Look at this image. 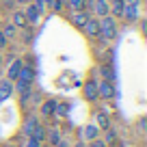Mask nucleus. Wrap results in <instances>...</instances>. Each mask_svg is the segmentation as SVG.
<instances>
[{
  "mask_svg": "<svg viewBox=\"0 0 147 147\" xmlns=\"http://www.w3.org/2000/svg\"><path fill=\"white\" fill-rule=\"evenodd\" d=\"M11 24H13L15 28H26L28 22H26V15H24V11H13V15H11Z\"/></svg>",
  "mask_w": 147,
  "mask_h": 147,
  "instance_id": "11",
  "label": "nucleus"
},
{
  "mask_svg": "<svg viewBox=\"0 0 147 147\" xmlns=\"http://www.w3.org/2000/svg\"><path fill=\"white\" fill-rule=\"evenodd\" d=\"M89 147H108L102 138H95V141H89Z\"/></svg>",
  "mask_w": 147,
  "mask_h": 147,
  "instance_id": "23",
  "label": "nucleus"
},
{
  "mask_svg": "<svg viewBox=\"0 0 147 147\" xmlns=\"http://www.w3.org/2000/svg\"><path fill=\"white\" fill-rule=\"evenodd\" d=\"M91 18V15L87 13V11H74V18H71V22H74V26L76 28H82L84 24H87V20Z\"/></svg>",
  "mask_w": 147,
  "mask_h": 147,
  "instance_id": "12",
  "label": "nucleus"
},
{
  "mask_svg": "<svg viewBox=\"0 0 147 147\" xmlns=\"http://www.w3.org/2000/svg\"><path fill=\"white\" fill-rule=\"evenodd\" d=\"M82 30H84V35L91 37V39L100 37V20H97V18H89L87 24L82 26Z\"/></svg>",
  "mask_w": 147,
  "mask_h": 147,
  "instance_id": "4",
  "label": "nucleus"
},
{
  "mask_svg": "<svg viewBox=\"0 0 147 147\" xmlns=\"http://www.w3.org/2000/svg\"><path fill=\"white\" fill-rule=\"evenodd\" d=\"M46 141L50 143V145H56V143L61 141V132H59L56 128H54V130H50V132L46 134Z\"/></svg>",
  "mask_w": 147,
  "mask_h": 147,
  "instance_id": "19",
  "label": "nucleus"
},
{
  "mask_svg": "<svg viewBox=\"0 0 147 147\" xmlns=\"http://www.w3.org/2000/svg\"><path fill=\"white\" fill-rule=\"evenodd\" d=\"M97 97H102V100H113V97H115V84L108 82V80H100V82H97Z\"/></svg>",
  "mask_w": 147,
  "mask_h": 147,
  "instance_id": "2",
  "label": "nucleus"
},
{
  "mask_svg": "<svg viewBox=\"0 0 147 147\" xmlns=\"http://www.w3.org/2000/svg\"><path fill=\"white\" fill-rule=\"evenodd\" d=\"M18 2H26V0H18Z\"/></svg>",
  "mask_w": 147,
  "mask_h": 147,
  "instance_id": "31",
  "label": "nucleus"
},
{
  "mask_svg": "<svg viewBox=\"0 0 147 147\" xmlns=\"http://www.w3.org/2000/svg\"><path fill=\"white\" fill-rule=\"evenodd\" d=\"M0 63H2V56H0Z\"/></svg>",
  "mask_w": 147,
  "mask_h": 147,
  "instance_id": "32",
  "label": "nucleus"
},
{
  "mask_svg": "<svg viewBox=\"0 0 147 147\" xmlns=\"http://www.w3.org/2000/svg\"><path fill=\"white\" fill-rule=\"evenodd\" d=\"M110 147H125V143L123 141H113V143H108Z\"/></svg>",
  "mask_w": 147,
  "mask_h": 147,
  "instance_id": "27",
  "label": "nucleus"
},
{
  "mask_svg": "<svg viewBox=\"0 0 147 147\" xmlns=\"http://www.w3.org/2000/svg\"><path fill=\"white\" fill-rule=\"evenodd\" d=\"M123 7H125L123 0H110V2H108V9H110V13H113V18H121Z\"/></svg>",
  "mask_w": 147,
  "mask_h": 147,
  "instance_id": "13",
  "label": "nucleus"
},
{
  "mask_svg": "<svg viewBox=\"0 0 147 147\" xmlns=\"http://www.w3.org/2000/svg\"><path fill=\"white\" fill-rule=\"evenodd\" d=\"M61 2H65V0H61Z\"/></svg>",
  "mask_w": 147,
  "mask_h": 147,
  "instance_id": "34",
  "label": "nucleus"
},
{
  "mask_svg": "<svg viewBox=\"0 0 147 147\" xmlns=\"http://www.w3.org/2000/svg\"><path fill=\"white\" fill-rule=\"evenodd\" d=\"M102 141L106 143V145H108V143H113V141H117V132L113 128H106L104 130V138H102Z\"/></svg>",
  "mask_w": 147,
  "mask_h": 147,
  "instance_id": "20",
  "label": "nucleus"
},
{
  "mask_svg": "<svg viewBox=\"0 0 147 147\" xmlns=\"http://www.w3.org/2000/svg\"><path fill=\"white\" fill-rule=\"evenodd\" d=\"M84 138H87V141H95V138H100V128H97L95 123L84 125Z\"/></svg>",
  "mask_w": 147,
  "mask_h": 147,
  "instance_id": "16",
  "label": "nucleus"
},
{
  "mask_svg": "<svg viewBox=\"0 0 147 147\" xmlns=\"http://www.w3.org/2000/svg\"><path fill=\"white\" fill-rule=\"evenodd\" d=\"M2 48H7V37L2 35V30H0V50H2Z\"/></svg>",
  "mask_w": 147,
  "mask_h": 147,
  "instance_id": "25",
  "label": "nucleus"
},
{
  "mask_svg": "<svg viewBox=\"0 0 147 147\" xmlns=\"http://www.w3.org/2000/svg\"><path fill=\"white\" fill-rule=\"evenodd\" d=\"M84 145H87V143H74L71 147H84Z\"/></svg>",
  "mask_w": 147,
  "mask_h": 147,
  "instance_id": "30",
  "label": "nucleus"
},
{
  "mask_svg": "<svg viewBox=\"0 0 147 147\" xmlns=\"http://www.w3.org/2000/svg\"><path fill=\"white\" fill-rule=\"evenodd\" d=\"M46 134H48V128L43 123H37L28 138H32V141H37V143H46Z\"/></svg>",
  "mask_w": 147,
  "mask_h": 147,
  "instance_id": "9",
  "label": "nucleus"
},
{
  "mask_svg": "<svg viewBox=\"0 0 147 147\" xmlns=\"http://www.w3.org/2000/svg\"><path fill=\"white\" fill-rule=\"evenodd\" d=\"M54 108H56V102L54 100H46L41 104V117H52L54 115Z\"/></svg>",
  "mask_w": 147,
  "mask_h": 147,
  "instance_id": "17",
  "label": "nucleus"
},
{
  "mask_svg": "<svg viewBox=\"0 0 147 147\" xmlns=\"http://www.w3.org/2000/svg\"><path fill=\"white\" fill-rule=\"evenodd\" d=\"M95 125L100 130H106V128H113V121H110V117L106 115V113H97L95 115Z\"/></svg>",
  "mask_w": 147,
  "mask_h": 147,
  "instance_id": "14",
  "label": "nucleus"
},
{
  "mask_svg": "<svg viewBox=\"0 0 147 147\" xmlns=\"http://www.w3.org/2000/svg\"><path fill=\"white\" fill-rule=\"evenodd\" d=\"M15 80H22V82H28V84H32V80H35V69L30 67V65H22V69H20V74H18V78ZM13 80V82H15Z\"/></svg>",
  "mask_w": 147,
  "mask_h": 147,
  "instance_id": "5",
  "label": "nucleus"
},
{
  "mask_svg": "<svg viewBox=\"0 0 147 147\" xmlns=\"http://www.w3.org/2000/svg\"><path fill=\"white\" fill-rule=\"evenodd\" d=\"M22 65H24V61L22 59H13L9 63V71H7V80H11L13 82L15 78H18V74H20V69H22Z\"/></svg>",
  "mask_w": 147,
  "mask_h": 147,
  "instance_id": "7",
  "label": "nucleus"
},
{
  "mask_svg": "<svg viewBox=\"0 0 147 147\" xmlns=\"http://www.w3.org/2000/svg\"><path fill=\"white\" fill-rule=\"evenodd\" d=\"M102 76H104V80L113 82V80H115V71H113V67H110V65H104V67H102Z\"/></svg>",
  "mask_w": 147,
  "mask_h": 147,
  "instance_id": "21",
  "label": "nucleus"
},
{
  "mask_svg": "<svg viewBox=\"0 0 147 147\" xmlns=\"http://www.w3.org/2000/svg\"><path fill=\"white\" fill-rule=\"evenodd\" d=\"M24 15H26L28 26H30V24H37V22H39V18H41V13L35 9V5H26V9H24Z\"/></svg>",
  "mask_w": 147,
  "mask_h": 147,
  "instance_id": "10",
  "label": "nucleus"
},
{
  "mask_svg": "<svg viewBox=\"0 0 147 147\" xmlns=\"http://www.w3.org/2000/svg\"><path fill=\"white\" fill-rule=\"evenodd\" d=\"M52 147H69V145H67V141H63V138H61V141L56 143V145H52Z\"/></svg>",
  "mask_w": 147,
  "mask_h": 147,
  "instance_id": "28",
  "label": "nucleus"
},
{
  "mask_svg": "<svg viewBox=\"0 0 147 147\" xmlns=\"http://www.w3.org/2000/svg\"><path fill=\"white\" fill-rule=\"evenodd\" d=\"M100 37L110 41L117 37V22L113 15H106V18H100Z\"/></svg>",
  "mask_w": 147,
  "mask_h": 147,
  "instance_id": "1",
  "label": "nucleus"
},
{
  "mask_svg": "<svg viewBox=\"0 0 147 147\" xmlns=\"http://www.w3.org/2000/svg\"><path fill=\"white\" fill-rule=\"evenodd\" d=\"M9 147H15V145H9Z\"/></svg>",
  "mask_w": 147,
  "mask_h": 147,
  "instance_id": "33",
  "label": "nucleus"
},
{
  "mask_svg": "<svg viewBox=\"0 0 147 147\" xmlns=\"http://www.w3.org/2000/svg\"><path fill=\"white\" fill-rule=\"evenodd\" d=\"M13 82H11V80H0V102H7L9 100L11 95H13Z\"/></svg>",
  "mask_w": 147,
  "mask_h": 147,
  "instance_id": "6",
  "label": "nucleus"
},
{
  "mask_svg": "<svg viewBox=\"0 0 147 147\" xmlns=\"http://www.w3.org/2000/svg\"><path fill=\"white\" fill-rule=\"evenodd\" d=\"M108 2H110V0H108Z\"/></svg>",
  "mask_w": 147,
  "mask_h": 147,
  "instance_id": "35",
  "label": "nucleus"
},
{
  "mask_svg": "<svg viewBox=\"0 0 147 147\" xmlns=\"http://www.w3.org/2000/svg\"><path fill=\"white\" fill-rule=\"evenodd\" d=\"M39 123V117H35V115H28L26 117V121H24V128H22V132L26 134V136H30V132L35 130V125Z\"/></svg>",
  "mask_w": 147,
  "mask_h": 147,
  "instance_id": "15",
  "label": "nucleus"
},
{
  "mask_svg": "<svg viewBox=\"0 0 147 147\" xmlns=\"http://www.w3.org/2000/svg\"><path fill=\"white\" fill-rule=\"evenodd\" d=\"M63 7H65V2H61V0H54V2H52V11H56V13L63 11Z\"/></svg>",
  "mask_w": 147,
  "mask_h": 147,
  "instance_id": "24",
  "label": "nucleus"
},
{
  "mask_svg": "<svg viewBox=\"0 0 147 147\" xmlns=\"http://www.w3.org/2000/svg\"><path fill=\"white\" fill-rule=\"evenodd\" d=\"M138 5H125L123 7V13H121V18L128 20V22H136L138 20Z\"/></svg>",
  "mask_w": 147,
  "mask_h": 147,
  "instance_id": "8",
  "label": "nucleus"
},
{
  "mask_svg": "<svg viewBox=\"0 0 147 147\" xmlns=\"http://www.w3.org/2000/svg\"><path fill=\"white\" fill-rule=\"evenodd\" d=\"M82 95H84V100H87V102H95L97 100V82H95V78H89L87 82H84Z\"/></svg>",
  "mask_w": 147,
  "mask_h": 147,
  "instance_id": "3",
  "label": "nucleus"
},
{
  "mask_svg": "<svg viewBox=\"0 0 147 147\" xmlns=\"http://www.w3.org/2000/svg\"><path fill=\"white\" fill-rule=\"evenodd\" d=\"M26 147H41V143H37V141H32V138H28Z\"/></svg>",
  "mask_w": 147,
  "mask_h": 147,
  "instance_id": "26",
  "label": "nucleus"
},
{
  "mask_svg": "<svg viewBox=\"0 0 147 147\" xmlns=\"http://www.w3.org/2000/svg\"><path fill=\"white\" fill-rule=\"evenodd\" d=\"M52 2H54V0H43V5H46V9H48V7H52Z\"/></svg>",
  "mask_w": 147,
  "mask_h": 147,
  "instance_id": "29",
  "label": "nucleus"
},
{
  "mask_svg": "<svg viewBox=\"0 0 147 147\" xmlns=\"http://www.w3.org/2000/svg\"><path fill=\"white\" fill-rule=\"evenodd\" d=\"M65 5H69L71 11H84L87 9V0H65Z\"/></svg>",
  "mask_w": 147,
  "mask_h": 147,
  "instance_id": "18",
  "label": "nucleus"
},
{
  "mask_svg": "<svg viewBox=\"0 0 147 147\" xmlns=\"http://www.w3.org/2000/svg\"><path fill=\"white\" fill-rule=\"evenodd\" d=\"M2 35H5L7 39H11V37L15 35V26H13V24H7V26L2 28Z\"/></svg>",
  "mask_w": 147,
  "mask_h": 147,
  "instance_id": "22",
  "label": "nucleus"
}]
</instances>
